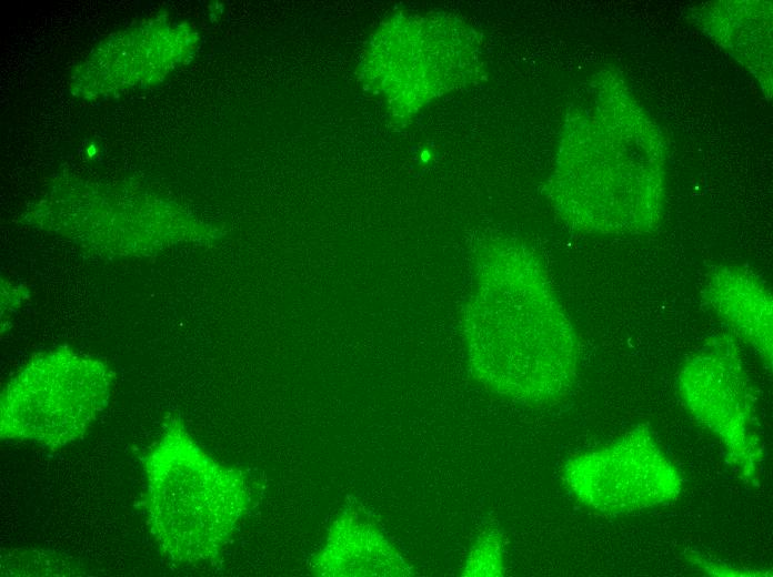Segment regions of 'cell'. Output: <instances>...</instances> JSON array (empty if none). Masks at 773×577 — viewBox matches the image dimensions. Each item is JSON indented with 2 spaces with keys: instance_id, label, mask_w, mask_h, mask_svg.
Masks as SVG:
<instances>
[{
  "instance_id": "cell-3",
  "label": "cell",
  "mask_w": 773,
  "mask_h": 577,
  "mask_svg": "<svg viewBox=\"0 0 773 577\" xmlns=\"http://www.w3.org/2000/svg\"><path fill=\"white\" fill-rule=\"evenodd\" d=\"M707 298L750 343L771 352L772 301L757 279L742 270L722 269L710 279Z\"/></svg>"
},
{
  "instance_id": "cell-2",
  "label": "cell",
  "mask_w": 773,
  "mask_h": 577,
  "mask_svg": "<svg viewBox=\"0 0 773 577\" xmlns=\"http://www.w3.org/2000/svg\"><path fill=\"white\" fill-rule=\"evenodd\" d=\"M148 508L155 538L171 558L210 556L241 513L234 474L214 464L181 433L163 437L149 456Z\"/></svg>"
},
{
  "instance_id": "cell-1",
  "label": "cell",
  "mask_w": 773,
  "mask_h": 577,
  "mask_svg": "<svg viewBox=\"0 0 773 577\" xmlns=\"http://www.w3.org/2000/svg\"><path fill=\"white\" fill-rule=\"evenodd\" d=\"M466 314L471 367L493 391L528 401L561 394L574 371V340L542 272L531 261L488 272Z\"/></svg>"
}]
</instances>
